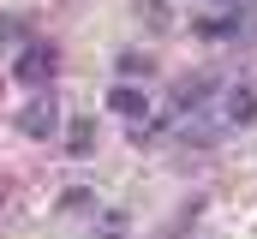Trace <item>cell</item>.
Instances as JSON below:
<instances>
[{"mask_svg": "<svg viewBox=\"0 0 257 239\" xmlns=\"http://www.w3.org/2000/svg\"><path fill=\"white\" fill-rule=\"evenodd\" d=\"M54 126H60V102H54V90H36V96L18 108V132H24V138H48Z\"/></svg>", "mask_w": 257, "mask_h": 239, "instance_id": "obj_1", "label": "cell"}, {"mask_svg": "<svg viewBox=\"0 0 257 239\" xmlns=\"http://www.w3.org/2000/svg\"><path fill=\"white\" fill-rule=\"evenodd\" d=\"M12 78L30 84V90H42V84L54 78V48H48V42H24V54H18V66H12Z\"/></svg>", "mask_w": 257, "mask_h": 239, "instance_id": "obj_2", "label": "cell"}, {"mask_svg": "<svg viewBox=\"0 0 257 239\" xmlns=\"http://www.w3.org/2000/svg\"><path fill=\"white\" fill-rule=\"evenodd\" d=\"M209 96H215V78H209V72H192V78L174 84V108H180V114L197 108V102H209Z\"/></svg>", "mask_w": 257, "mask_h": 239, "instance_id": "obj_3", "label": "cell"}, {"mask_svg": "<svg viewBox=\"0 0 257 239\" xmlns=\"http://www.w3.org/2000/svg\"><path fill=\"white\" fill-rule=\"evenodd\" d=\"M108 108H114L120 120H144V114H150V102H144L138 84H114V90H108Z\"/></svg>", "mask_w": 257, "mask_h": 239, "instance_id": "obj_4", "label": "cell"}, {"mask_svg": "<svg viewBox=\"0 0 257 239\" xmlns=\"http://www.w3.org/2000/svg\"><path fill=\"white\" fill-rule=\"evenodd\" d=\"M227 120H233V126H251L257 120V90L233 84V90H227Z\"/></svg>", "mask_w": 257, "mask_h": 239, "instance_id": "obj_5", "label": "cell"}, {"mask_svg": "<svg viewBox=\"0 0 257 239\" xmlns=\"http://www.w3.org/2000/svg\"><path fill=\"white\" fill-rule=\"evenodd\" d=\"M66 150H72V156H90V150H96V120H72V126H66Z\"/></svg>", "mask_w": 257, "mask_h": 239, "instance_id": "obj_6", "label": "cell"}, {"mask_svg": "<svg viewBox=\"0 0 257 239\" xmlns=\"http://www.w3.org/2000/svg\"><path fill=\"white\" fill-rule=\"evenodd\" d=\"M192 30L203 42H233V36H239V18H197Z\"/></svg>", "mask_w": 257, "mask_h": 239, "instance_id": "obj_7", "label": "cell"}, {"mask_svg": "<svg viewBox=\"0 0 257 239\" xmlns=\"http://www.w3.org/2000/svg\"><path fill=\"white\" fill-rule=\"evenodd\" d=\"M114 66H120V78H150V72H156V60L144 54V48H126Z\"/></svg>", "mask_w": 257, "mask_h": 239, "instance_id": "obj_8", "label": "cell"}, {"mask_svg": "<svg viewBox=\"0 0 257 239\" xmlns=\"http://www.w3.org/2000/svg\"><path fill=\"white\" fill-rule=\"evenodd\" d=\"M132 6H138V18H144L150 30H168V24H174V18H168V0H132Z\"/></svg>", "mask_w": 257, "mask_h": 239, "instance_id": "obj_9", "label": "cell"}, {"mask_svg": "<svg viewBox=\"0 0 257 239\" xmlns=\"http://www.w3.org/2000/svg\"><path fill=\"white\" fill-rule=\"evenodd\" d=\"M60 209H66V215H90V209H96V197H90L84 185H72V191H60Z\"/></svg>", "mask_w": 257, "mask_h": 239, "instance_id": "obj_10", "label": "cell"}, {"mask_svg": "<svg viewBox=\"0 0 257 239\" xmlns=\"http://www.w3.org/2000/svg\"><path fill=\"white\" fill-rule=\"evenodd\" d=\"M96 239H132V227H126V215H120V209H108V215L96 221Z\"/></svg>", "mask_w": 257, "mask_h": 239, "instance_id": "obj_11", "label": "cell"}, {"mask_svg": "<svg viewBox=\"0 0 257 239\" xmlns=\"http://www.w3.org/2000/svg\"><path fill=\"white\" fill-rule=\"evenodd\" d=\"M18 36H24V24H18V18H0V48H12Z\"/></svg>", "mask_w": 257, "mask_h": 239, "instance_id": "obj_12", "label": "cell"}, {"mask_svg": "<svg viewBox=\"0 0 257 239\" xmlns=\"http://www.w3.org/2000/svg\"><path fill=\"white\" fill-rule=\"evenodd\" d=\"M186 138H197V144H215V132H209V120H186Z\"/></svg>", "mask_w": 257, "mask_h": 239, "instance_id": "obj_13", "label": "cell"}, {"mask_svg": "<svg viewBox=\"0 0 257 239\" xmlns=\"http://www.w3.org/2000/svg\"><path fill=\"white\" fill-rule=\"evenodd\" d=\"M227 6H239V0H227Z\"/></svg>", "mask_w": 257, "mask_h": 239, "instance_id": "obj_14", "label": "cell"}]
</instances>
